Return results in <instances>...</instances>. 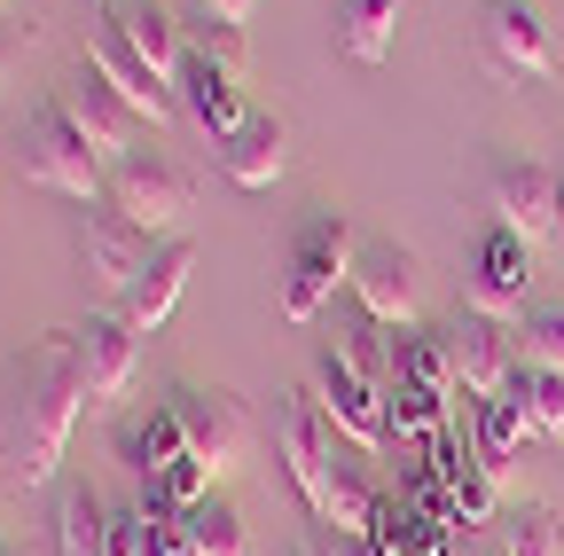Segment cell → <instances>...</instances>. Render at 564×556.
Here are the masks:
<instances>
[{
	"label": "cell",
	"instance_id": "obj_2",
	"mask_svg": "<svg viewBox=\"0 0 564 556\" xmlns=\"http://www.w3.org/2000/svg\"><path fill=\"white\" fill-rule=\"evenodd\" d=\"M282 470H291L299 502H306L322 525H337V533H352V541L377 525V494H369L352 470H337V432L322 424L314 392H291V400H282Z\"/></svg>",
	"mask_w": 564,
	"mask_h": 556
},
{
	"label": "cell",
	"instance_id": "obj_5",
	"mask_svg": "<svg viewBox=\"0 0 564 556\" xmlns=\"http://www.w3.org/2000/svg\"><path fill=\"white\" fill-rule=\"evenodd\" d=\"M110 204L133 220V228H150L158 243H173L181 228H188V212H196V188H188V173L181 165H165V157H126V165H110Z\"/></svg>",
	"mask_w": 564,
	"mask_h": 556
},
{
	"label": "cell",
	"instance_id": "obj_24",
	"mask_svg": "<svg viewBox=\"0 0 564 556\" xmlns=\"http://www.w3.org/2000/svg\"><path fill=\"white\" fill-rule=\"evenodd\" d=\"M55 556H110V502L70 486L55 502Z\"/></svg>",
	"mask_w": 564,
	"mask_h": 556
},
{
	"label": "cell",
	"instance_id": "obj_19",
	"mask_svg": "<svg viewBox=\"0 0 564 556\" xmlns=\"http://www.w3.org/2000/svg\"><path fill=\"white\" fill-rule=\"evenodd\" d=\"M282 165H291V133H282L274 110H251L228 142H220V173H228L236 188H274Z\"/></svg>",
	"mask_w": 564,
	"mask_h": 556
},
{
	"label": "cell",
	"instance_id": "obj_27",
	"mask_svg": "<svg viewBox=\"0 0 564 556\" xmlns=\"http://www.w3.org/2000/svg\"><path fill=\"white\" fill-rule=\"evenodd\" d=\"M384 432H392L400 447H432V439L447 432V400H432V392H415V384L392 377V392H384Z\"/></svg>",
	"mask_w": 564,
	"mask_h": 556
},
{
	"label": "cell",
	"instance_id": "obj_7",
	"mask_svg": "<svg viewBox=\"0 0 564 556\" xmlns=\"http://www.w3.org/2000/svg\"><path fill=\"white\" fill-rule=\"evenodd\" d=\"M478 47H486L494 72L518 79V87H541V79L556 72V47H549V24H541L533 0H486V17H478Z\"/></svg>",
	"mask_w": 564,
	"mask_h": 556
},
{
	"label": "cell",
	"instance_id": "obj_37",
	"mask_svg": "<svg viewBox=\"0 0 564 556\" xmlns=\"http://www.w3.org/2000/svg\"><path fill=\"white\" fill-rule=\"evenodd\" d=\"M299 556H337V548H329V541H306V548H299Z\"/></svg>",
	"mask_w": 564,
	"mask_h": 556
},
{
	"label": "cell",
	"instance_id": "obj_22",
	"mask_svg": "<svg viewBox=\"0 0 564 556\" xmlns=\"http://www.w3.org/2000/svg\"><path fill=\"white\" fill-rule=\"evenodd\" d=\"M400 40V0H337V55L384 63Z\"/></svg>",
	"mask_w": 564,
	"mask_h": 556
},
{
	"label": "cell",
	"instance_id": "obj_28",
	"mask_svg": "<svg viewBox=\"0 0 564 556\" xmlns=\"http://www.w3.org/2000/svg\"><path fill=\"white\" fill-rule=\"evenodd\" d=\"M126 455H133V470H141V478L173 470V462L188 455V439H181V424H173V407H158L150 424H133V432H126Z\"/></svg>",
	"mask_w": 564,
	"mask_h": 556
},
{
	"label": "cell",
	"instance_id": "obj_29",
	"mask_svg": "<svg viewBox=\"0 0 564 556\" xmlns=\"http://www.w3.org/2000/svg\"><path fill=\"white\" fill-rule=\"evenodd\" d=\"M502 556H564V525H556V510H541V502L510 510V541H502Z\"/></svg>",
	"mask_w": 564,
	"mask_h": 556
},
{
	"label": "cell",
	"instance_id": "obj_20",
	"mask_svg": "<svg viewBox=\"0 0 564 556\" xmlns=\"http://www.w3.org/2000/svg\"><path fill=\"white\" fill-rule=\"evenodd\" d=\"M110 24H118V40H126L141 63H150V72H158L165 87L188 72V32L173 24V9H158V0H118Z\"/></svg>",
	"mask_w": 564,
	"mask_h": 556
},
{
	"label": "cell",
	"instance_id": "obj_11",
	"mask_svg": "<svg viewBox=\"0 0 564 556\" xmlns=\"http://www.w3.org/2000/svg\"><path fill=\"white\" fill-rule=\"evenodd\" d=\"M352 306H361V321H377V329H415V314H423L415 259L400 243H369L352 259Z\"/></svg>",
	"mask_w": 564,
	"mask_h": 556
},
{
	"label": "cell",
	"instance_id": "obj_21",
	"mask_svg": "<svg viewBox=\"0 0 564 556\" xmlns=\"http://www.w3.org/2000/svg\"><path fill=\"white\" fill-rule=\"evenodd\" d=\"M181 87V102H188V118L212 133V142H228V133L251 118V102H243V79H228V72H212V63H196L188 55V72L173 79Z\"/></svg>",
	"mask_w": 564,
	"mask_h": 556
},
{
	"label": "cell",
	"instance_id": "obj_39",
	"mask_svg": "<svg viewBox=\"0 0 564 556\" xmlns=\"http://www.w3.org/2000/svg\"><path fill=\"white\" fill-rule=\"evenodd\" d=\"M0 556H32V548H0Z\"/></svg>",
	"mask_w": 564,
	"mask_h": 556
},
{
	"label": "cell",
	"instance_id": "obj_38",
	"mask_svg": "<svg viewBox=\"0 0 564 556\" xmlns=\"http://www.w3.org/2000/svg\"><path fill=\"white\" fill-rule=\"evenodd\" d=\"M556 220H564V165H556Z\"/></svg>",
	"mask_w": 564,
	"mask_h": 556
},
{
	"label": "cell",
	"instance_id": "obj_13",
	"mask_svg": "<svg viewBox=\"0 0 564 556\" xmlns=\"http://www.w3.org/2000/svg\"><path fill=\"white\" fill-rule=\"evenodd\" d=\"M486 204H494V228L541 243V236L556 228V165H533V157L494 165V173H486Z\"/></svg>",
	"mask_w": 564,
	"mask_h": 556
},
{
	"label": "cell",
	"instance_id": "obj_14",
	"mask_svg": "<svg viewBox=\"0 0 564 556\" xmlns=\"http://www.w3.org/2000/svg\"><path fill=\"white\" fill-rule=\"evenodd\" d=\"M533 243L510 236V228H494L478 243V266H470V283H463V314H486V321H510L525 306V283H533Z\"/></svg>",
	"mask_w": 564,
	"mask_h": 556
},
{
	"label": "cell",
	"instance_id": "obj_35",
	"mask_svg": "<svg viewBox=\"0 0 564 556\" xmlns=\"http://www.w3.org/2000/svg\"><path fill=\"white\" fill-rule=\"evenodd\" d=\"M9 72H17V32L0 24V87H9Z\"/></svg>",
	"mask_w": 564,
	"mask_h": 556
},
{
	"label": "cell",
	"instance_id": "obj_32",
	"mask_svg": "<svg viewBox=\"0 0 564 556\" xmlns=\"http://www.w3.org/2000/svg\"><path fill=\"white\" fill-rule=\"evenodd\" d=\"M525 400H533V432L541 439H564V377L525 369Z\"/></svg>",
	"mask_w": 564,
	"mask_h": 556
},
{
	"label": "cell",
	"instance_id": "obj_1",
	"mask_svg": "<svg viewBox=\"0 0 564 556\" xmlns=\"http://www.w3.org/2000/svg\"><path fill=\"white\" fill-rule=\"evenodd\" d=\"M79 361H70V329L24 345L0 369V478L9 486H47L63 470V447L79 432Z\"/></svg>",
	"mask_w": 564,
	"mask_h": 556
},
{
	"label": "cell",
	"instance_id": "obj_26",
	"mask_svg": "<svg viewBox=\"0 0 564 556\" xmlns=\"http://www.w3.org/2000/svg\"><path fill=\"white\" fill-rule=\"evenodd\" d=\"M181 533H188V556H251V525H243L236 502H220V494H204V502L181 517Z\"/></svg>",
	"mask_w": 564,
	"mask_h": 556
},
{
	"label": "cell",
	"instance_id": "obj_6",
	"mask_svg": "<svg viewBox=\"0 0 564 556\" xmlns=\"http://www.w3.org/2000/svg\"><path fill=\"white\" fill-rule=\"evenodd\" d=\"M314 407H322V424L345 439V447H361V455H384L392 447V432H384V384H369L361 369H352L337 345L322 353V369H314Z\"/></svg>",
	"mask_w": 564,
	"mask_h": 556
},
{
	"label": "cell",
	"instance_id": "obj_16",
	"mask_svg": "<svg viewBox=\"0 0 564 556\" xmlns=\"http://www.w3.org/2000/svg\"><path fill=\"white\" fill-rule=\"evenodd\" d=\"M55 102H63V110H70V126H79L87 142H95V157H102V165H126V157H133L141 118H133V110H126V102L95 79V63H79V72H70V79L55 87Z\"/></svg>",
	"mask_w": 564,
	"mask_h": 556
},
{
	"label": "cell",
	"instance_id": "obj_10",
	"mask_svg": "<svg viewBox=\"0 0 564 556\" xmlns=\"http://www.w3.org/2000/svg\"><path fill=\"white\" fill-rule=\"evenodd\" d=\"M150 259H158V236L150 228H133L118 204H87V220H79V274H87V283L126 291Z\"/></svg>",
	"mask_w": 564,
	"mask_h": 556
},
{
	"label": "cell",
	"instance_id": "obj_4",
	"mask_svg": "<svg viewBox=\"0 0 564 556\" xmlns=\"http://www.w3.org/2000/svg\"><path fill=\"white\" fill-rule=\"evenodd\" d=\"M352 228L337 220V212H322L306 236H299V251H291V274H282V321H322V306L337 298V283H352Z\"/></svg>",
	"mask_w": 564,
	"mask_h": 556
},
{
	"label": "cell",
	"instance_id": "obj_30",
	"mask_svg": "<svg viewBox=\"0 0 564 556\" xmlns=\"http://www.w3.org/2000/svg\"><path fill=\"white\" fill-rule=\"evenodd\" d=\"M188 55L212 63V72H228V79H251V47H243L236 24H196L188 32Z\"/></svg>",
	"mask_w": 564,
	"mask_h": 556
},
{
	"label": "cell",
	"instance_id": "obj_17",
	"mask_svg": "<svg viewBox=\"0 0 564 556\" xmlns=\"http://www.w3.org/2000/svg\"><path fill=\"white\" fill-rule=\"evenodd\" d=\"M188 274H196V243L188 236H173V243H158V259L133 274V283L118 291V321L133 329V337H150L173 306H181V291H188Z\"/></svg>",
	"mask_w": 564,
	"mask_h": 556
},
{
	"label": "cell",
	"instance_id": "obj_15",
	"mask_svg": "<svg viewBox=\"0 0 564 556\" xmlns=\"http://www.w3.org/2000/svg\"><path fill=\"white\" fill-rule=\"evenodd\" d=\"M447 353H455V384L470 400H494V392L518 384V345H510L502 321H486V314H455L447 321Z\"/></svg>",
	"mask_w": 564,
	"mask_h": 556
},
{
	"label": "cell",
	"instance_id": "obj_12",
	"mask_svg": "<svg viewBox=\"0 0 564 556\" xmlns=\"http://www.w3.org/2000/svg\"><path fill=\"white\" fill-rule=\"evenodd\" d=\"M87 63H95V79H102V87H110V95H118L141 126H150V133H158V126H173V110H181V102H173V87H165V79L150 72V63H141V55L126 47V40H118V24H95Z\"/></svg>",
	"mask_w": 564,
	"mask_h": 556
},
{
	"label": "cell",
	"instance_id": "obj_34",
	"mask_svg": "<svg viewBox=\"0 0 564 556\" xmlns=\"http://www.w3.org/2000/svg\"><path fill=\"white\" fill-rule=\"evenodd\" d=\"M196 9H204L212 24H236V32H243V24H251V9H259V0H196Z\"/></svg>",
	"mask_w": 564,
	"mask_h": 556
},
{
	"label": "cell",
	"instance_id": "obj_25",
	"mask_svg": "<svg viewBox=\"0 0 564 556\" xmlns=\"http://www.w3.org/2000/svg\"><path fill=\"white\" fill-rule=\"evenodd\" d=\"M447 517H432V510H377V525H369V541H377V556H447Z\"/></svg>",
	"mask_w": 564,
	"mask_h": 556
},
{
	"label": "cell",
	"instance_id": "obj_23",
	"mask_svg": "<svg viewBox=\"0 0 564 556\" xmlns=\"http://www.w3.org/2000/svg\"><path fill=\"white\" fill-rule=\"evenodd\" d=\"M392 369H400V384L432 392V400H455V392H463V384H455V353H447V329H440V337H432V329H400Z\"/></svg>",
	"mask_w": 564,
	"mask_h": 556
},
{
	"label": "cell",
	"instance_id": "obj_3",
	"mask_svg": "<svg viewBox=\"0 0 564 556\" xmlns=\"http://www.w3.org/2000/svg\"><path fill=\"white\" fill-rule=\"evenodd\" d=\"M17 165H24V181H32V188L70 196V204H95V196L110 188V173H102L95 142H87L79 126H70V110H63V102H40V110H32Z\"/></svg>",
	"mask_w": 564,
	"mask_h": 556
},
{
	"label": "cell",
	"instance_id": "obj_31",
	"mask_svg": "<svg viewBox=\"0 0 564 556\" xmlns=\"http://www.w3.org/2000/svg\"><path fill=\"white\" fill-rule=\"evenodd\" d=\"M518 361H525V369H541V377H564V306H549V314H533V321H525Z\"/></svg>",
	"mask_w": 564,
	"mask_h": 556
},
{
	"label": "cell",
	"instance_id": "obj_36",
	"mask_svg": "<svg viewBox=\"0 0 564 556\" xmlns=\"http://www.w3.org/2000/svg\"><path fill=\"white\" fill-rule=\"evenodd\" d=\"M0 533H9V478H0Z\"/></svg>",
	"mask_w": 564,
	"mask_h": 556
},
{
	"label": "cell",
	"instance_id": "obj_33",
	"mask_svg": "<svg viewBox=\"0 0 564 556\" xmlns=\"http://www.w3.org/2000/svg\"><path fill=\"white\" fill-rule=\"evenodd\" d=\"M141 541H150V510L141 502L110 510V556H141Z\"/></svg>",
	"mask_w": 564,
	"mask_h": 556
},
{
	"label": "cell",
	"instance_id": "obj_8",
	"mask_svg": "<svg viewBox=\"0 0 564 556\" xmlns=\"http://www.w3.org/2000/svg\"><path fill=\"white\" fill-rule=\"evenodd\" d=\"M173 424H181V439H188V455L212 470V478H236L243 470V447H251V432H243V407L228 400V392H204V384H181L173 400Z\"/></svg>",
	"mask_w": 564,
	"mask_h": 556
},
{
	"label": "cell",
	"instance_id": "obj_9",
	"mask_svg": "<svg viewBox=\"0 0 564 556\" xmlns=\"http://www.w3.org/2000/svg\"><path fill=\"white\" fill-rule=\"evenodd\" d=\"M70 361H79V392L87 407H118L141 377V337L118 321V314H87L70 329Z\"/></svg>",
	"mask_w": 564,
	"mask_h": 556
},
{
	"label": "cell",
	"instance_id": "obj_18",
	"mask_svg": "<svg viewBox=\"0 0 564 556\" xmlns=\"http://www.w3.org/2000/svg\"><path fill=\"white\" fill-rule=\"evenodd\" d=\"M525 439H541V432H533V400H525V361H518V384H510V392L478 400V424H470V455H478V470H486L494 486H502V470H510V455H518Z\"/></svg>",
	"mask_w": 564,
	"mask_h": 556
},
{
	"label": "cell",
	"instance_id": "obj_40",
	"mask_svg": "<svg viewBox=\"0 0 564 556\" xmlns=\"http://www.w3.org/2000/svg\"><path fill=\"white\" fill-rule=\"evenodd\" d=\"M0 17H9V0H0Z\"/></svg>",
	"mask_w": 564,
	"mask_h": 556
}]
</instances>
